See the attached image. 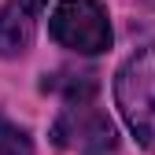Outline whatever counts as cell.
Segmentation results:
<instances>
[{"label": "cell", "mask_w": 155, "mask_h": 155, "mask_svg": "<svg viewBox=\"0 0 155 155\" xmlns=\"http://www.w3.org/2000/svg\"><path fill=\"white\" fill-rule=\"evenodd\" d=\"M114 104L144 148H155V45L133 52L114 78Z\"/></svg>", "instance_id": "obj_1"}, {"label": "cell", "mask_w": 155, "mask_h": 155, "mask_svg": "<svg viewBox=\"0 0 155 155\" xmlns=\"http://www.w3.org/2000/svg\"><path fill=\"white\" fill-rule=\"evenodd\" d=\"M48 33L70 52L96 55L111 48V22L100 0H59L48 18Z\"/></svg>", "instance_id": "obj_2"}, {"label": "cell", "mask_w": 155, "mask_h": 155, "mask_svg": "<svg viewBox=\"0 0 155 155\" xmlns=\"http://www.w3.org/2000/svg\"><path fill=\"white\" fill-rule=\"evenodd\" d=\"M52 140L70 155H111L118 148V133L100 107L85 100V104H67L59 111L52 126Z\"/></svg>", "instance_id": "obj_3"}, {"label": "cell", "mask_w": 155, "mask_h": 155, "mask_svg": "<svg viewBox=\"0 0 155 155\" xmlns=\"http://www.w3.org/2000/svg\"><path fill=\"white\" fill-rule=\"evenodd\" d=\"M45 11V0H8L0 8V55H22L33 45L37 18Z\"/></svg>", "instance_id": "obj_4"}, {"label": "cell", "mask_w": 155, "mask_h": 155, "mask_svg": "<svg viewBox=\"0 0 155 155\" xmlns=\"http://www.w3.org/2000/svg\"><path fill=\"white\" fill-rule=\"evenodd\" d=\"M41 89L45 92H63L67 104H85V100L96 96L100 85H96V74L92 70H55V74H48L41 81Z\"/></svg>", "instance_id": "obj_5"}, {"label": "cell", "mask_w": 155, "mask_h": 155, "mask_svg": "<svg viewBox=\"0 0 155 155\" xmlns=\"http://www.w3.org/2000/svg\"><path fill=\"white\" fill-rule=\"evenodd\" d=\"M0 155H33V144L26 137V129H18L0 114Z\"/></svg>", "instance_id": "obj_6"}, {"label": "cell", "mask_w": 155, "mask_h": 155, "mask_svg": "<svg viewBox=\"0 0 155 155\" xmlns=\"http://www.w3.org/2000/svg\"><path fill=\"white\" fill-rule=\"evenodd\" d=\"M151 4H155V0H151Z\"/></svg>", "instance_id": "obj_7"}]
</instances>
